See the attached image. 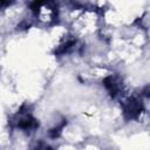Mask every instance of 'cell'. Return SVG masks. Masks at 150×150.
I'll list each match as a JSON object with an SVG mask.
<instances>
[{
  "mask_svg": "<svg viewBox=\"0 0 150 150\" xmlns=\"http://www.w3.org/2000/svg\"><path fill=\"white\" fill-rule=\"evenodd\" d=\"M75 46H76V40L73 39V38H68V39H66L62 43L59 45V47H57L56 50H55V54H57V55L68 54L69 52H71V50L74 49Z\"/></svg>",
  "mask_w": 150,
  "mask_h": 150,
  "instance_id": "277c9868",
  "label": "cell"
},
{
  "mask_svg": "<svg viewBox=\"0 0 150 150\" xmlns=\"http://www.w3.org/2000/svg\"><path fill=\"white\" fill-rule=\"evenodd\" d=\"M103 86L104 88L107 89V91L109 93V95L112 97V98H116L121 95H123V90H124V87H123V81L122 79L118 76V75H108L107 77L103 79Z\"/></svg>",
  "mask_w": 150,
  "mask_h": 150,
  "instance_id": "3957f363",
  "label": "cell"
},
{
  "mask_svg": "<svg viewBox=\"0 0 150 150\" xmlns=\"http://www.w3.org/2000/svg\"><path fill=\"white\" fill-rule=\"evenodd\" d=\"M33 150H54L49 144H47L46 142H42V141H40V142H38L36 143V145L34 146V149Z\"/></svg>",
  "mask_w": 150,
  "mask_h": 150,
  "instance_id": "5b68a950",
  "label": "cell"
},
{
  "mask_svg": "<svg viewBox=\"0 0 150 150\" xmlns=\"http://www.w3.org/2000/svg\"><path fill=\"white\" fill-rule=\"evenodd\" d=\"M12 123L16 129H20L25 132H32L39 128V121L32 115L26 105L21 107L20 110L13 116Z\"/></svg>",
  "mask_w": 150,
  "mask_h": 150,
  "instance_id": "6da1fadb",
  "label": "cell"
},
{
  "mask_svg": "<svg viewBox=\"0 0 150 150\" xmlns=\"http://www.w3.org/2000/svg\"><path fill=\"white\" fill-rule=\"evenodd\" d=\"M123 117L127 121L137 120L144 111V104L139 96H129L124 98L121 103Z\"/></svg>",
  "mask_w": 150,
  "mask_h": 150,
  "instance_id": "7a4b0ae2",
  "label": "cell"
}]
</instances>
